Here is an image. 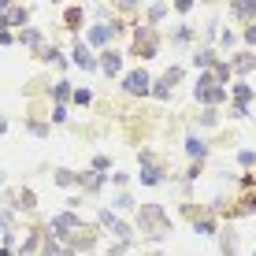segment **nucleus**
I'll list each match as a JSON object with an SVG mask.
<instances>
[{
    "mask_svg": "<svg viewBox=\"0 0 256 256\" xmlns=\"http://www.w3.org/2000/svg\"><path fill=\"white\" fill-rule=\"evenodd\" d=\"M100 67L108 70V74H116V70H119V52H104V56H100Z\"/></svg>",
    "mask_w": 256,
    "mask_h": 256,
    "instance_id": "nucleus-3",
    "label": "nucleus"
},
{
    "mask_svg": "<svg viewBox=\"0 0 256 256\" xmlns=\"http://www.w3.org/2000/svg\"><path fill=\"white\" fill-rule=\"evenodd\" d=\"M122 86H126V93H148V74L145 70H130L122 78Z\"/></svg>",
    "mask_w": 256,
    "mask_h": 256,
    "instance_id": "nucleus-1",
    "label": "nucleus"
},
{
    "mask_svg": "<svg viewBox=\"0 0 256 256\" xmlns=\"http://www.w3.org/2000/svg\"><path fill=\"white\" fill-rule=\"evenodd\" d=\"M74 64H78V67H96V60L90 56V48H86V45H78V48H74Z\"/></svg>",
    "mask_w": 256,
    "mask_h": 256,
    "instance_id": "nucleus-2",
    "label": "nucleus"
},
{
    "mask_svg": "<svg viewBox=\"0 0 256 256\" xmlns=\"http://www.w3.org/2000/svg\"><path fill=\"white\" fill-rule=\"evenodd\" d=\"M108 38H112V34H108V26H93V30H90V41H93V45H104Z\"/></svg>",
    "mask_w": 256,
    "mask_h": 256,
    "instance_id": "nucleus-4",
    "label": "nucleus"
},
{
    "mask_svg": "<svg viewBox=\"0 0 256 256\" xmlns=\"http://www.w3.org/2000/svg\"><path fill=\"white\" fill-rule=\"evenodd\" d=\"M186 152H190V156H204V141H200V138H190V141H186Z\"/></svg>",
    "mask_w": 256,
    "mask_h": 256,
    "instance_id": "nucleus-5",
    "label": "nucleus"
}]
</instances>
